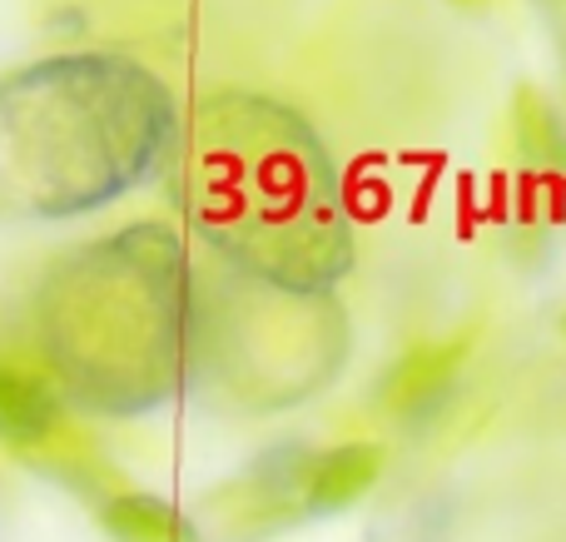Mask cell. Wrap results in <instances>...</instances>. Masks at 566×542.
<instances>
[{
    "label": "cell",
    "mask_w": 566,
    "mask_h": 542,
    "mask_svg": "<svg viewBox=\"0 0 566 542\" xmlns=\"http://www.w3.org/2000/svg\"><path fill=\"white\" fill-rule=\"evenodd\" d=\"M179 205L224 264L328 294L353 264L323 139L269 95H214L179 135Z\"/></svg>",
    "instance_id": "1"
},
{
    "label": "cell",
    "mask_w": 566,
    "mask_h": 542,
    "mask_svg": "<svg viewBox=\"0 0 566 542\" xmlns=\"http://www.w3.org/2000/svg\"><path fill=\"white\" fill-rule=\"evenodd\" d=\"M40 344L60 388L105 418L169 404L195 374V264L175 229L80 244L40 284Z\"/></svg>",
    "instance_id": "2"
},
{
    "label": "cell",
    "mask_w": 566,
    "mask_h": 542,
    "mask_svg": "<svg viewBox=\"0 0 566 542\" xmlns=\"http://www.w3.org/2000/svg\"><path fill=\"white\" fill-rule=\"evenodd\" d=\"M179 139L165 80L125 55L40 60L0 80V215L70 219L135 189Z\"/></svg>",
    "instance_id": "3"
},
{
    "label": "cell",
    "mask_w": 566,
    "mask_h": 542,
    "mask_svg": "<svg viewBox=\"0 0 566 542\" xmlns=\"http://www.w3.org/2000/svg\"><path fill=\"white\" fill-rule=\"evenodd\" d=\"M382 473V448L378 444H338L308 468L303 478V508L308 513H343L358 503Z\"/></svg>",
    "instance_id": "4"
},
{
    "label": "cell",
    "mask_w": 566,
    "mask_h": 542,
    "mask_svg": "<svg viewBox=\"0 0 566 542\" xmlns=\"http://www.w3.org/2000/svg\"><path fill=\"white\" fill-rule=\"evenodd\" d=\"M60 428V394L40 374L0 358V438L15 448L50 444Z\"/></svg>",
    "instance_id": "5"
},
{
    "label": "cell",
    "mask_w": 566,
    "mask_h": 542,
    "mask_svg": "<svg viewBox=\"0 0 566 542\" xmlns=\"http://www.w3.org/2000/svg\"><path fill=\"white\" fill-rule=\"evenodd\" d=\"M115 542H195V523L155 493H119L99 513Z\"/></svg>",
    "instance_id": "6"
},
{
    "label": "cell",
    "mask_w": 566,
    "mask_h": 542,
    "mask_svg": "<svg viewBox=\"0 0 566 542\" xmlns=\"http://www.w3.org/2000/svg\"><path fill=\"white\" fill-rule=\"evenodd\" d=\"M448 368H452V354H412L408 364L392 374V408H398V414L428 408L432 398L442 394V384H448Z\"/></svg>",
    "instance_id": "7"
},
{
    "label": "cell",
    "mask_w": 566,
    "mask_h": 542,
    "mask_svg": "<svg viewBox=\"0 0 566 542\" xmlns=\"http://www.w3.org/2000/svg\"><path fill=\"white\" fill-rule=\"evenodd\" d=\"M458 6H482V0H458Z\"/></svg>",
    "instance_id": "8"
},
{
    "label": "cell",
    "mask_w": 566,
    "mask_h": 542,
    "mask_svg": "<svg viewBox=\"0 0 566 542\" xmlns=\"http://www.w3.org/2000/svg\"><path fill=\"white\" fill-rule=\"evenodd\" d=\"M562 329H566V319H562Z\"/></svg>",
    "instance_id": "9"
}]
</instances>
